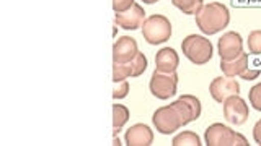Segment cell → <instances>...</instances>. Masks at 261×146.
Listing matches in <instances>:
<instances>
[{"label":"cell","mask_w":261,"mask_h":146,"mask_svg":"<svg viewBox=\"0 0 261 146\" xmlns=\"http://www.w3.org/2000/svg\"><path fill=\"white\" fill-rule=\"evenodd\" d=\"M201 117V101L196 96L183 94L175 102L159 107L153 112L152 122L157 132L162 135H171L181 127L188 125Z\"/></svg>","instance_id":"obj_1"},{"label":"cell","mask_w":261,"mask_h":146,"mask_svg":"<svg viewBox=\"0 0 261 146\" xmlns=\"http://www.w3.org/2000/svg\"><path fill=\"white\" fill-rule=\"evenodd\" d=\"M194 16H196V26L206 36L217 34V32L225 29L228 26V23H230V12L220 2H211L207 5H204Z\"/></svg>","instance_id":"obj_2"},{"label":"cell","mask_w":261,"mask_h":146,"mask_svg":"<svg viewBox=\"0 0 261 146\" xmlns=\"http://www.w3.org/2000/svg\"><path fill=\"white\" fill-rule=\"evenodd\" d=\"M181 51L186 59L194 65H204L212 59L214 47H212V43L206 36L190 34L183 39Z\"/></svg>","instance_id":"obj_3"},{"label":"cell","mask_w":261,"mask_h":146,"mask_svg":"<svg viewBox=\"0 0 261 146\" xmlns=\"http://www.w3.org/2000/svg\"><path fill=\"white\" fill-rule=\"evenodd\" d=\"M204 141L207 146H248V140L243 135L233 132L230 127L222 124H212L206 128Z\"/></svg>","instance_id":"obj_4"},{"label":"cell","mask_w":261,"mask_h":146,"mask_svg":"<svg viewBox=\"0 0 261 146\" xmlns=\"http://www.w3.org/2000/svg\"><path fill=\"white\" fill-rule=\"evenodd\" d=\"M142 36L150 46L163 44L171 38V23L165 15H152L142 24Z\"/></svg>","instance_id":"obj_5"},{"label":"cell","mask_w":261,"mask_h":146,"mask_svg":"<svg viewBox=\"0 0 261 146\" xmlns=\"http://www.w3.org/2000/svg\"><path fill=\"white\" fill-rule=\"evenodd\" d=\"M176 88H178V73H163L153 70L149 89L152 96H155L157 99L167 101L170 97H173L176 94Z\"/></svg>","instance_id":"obj_6"},{"label":"cell","mask_w":261,"mask_h":146,"mask_svg":"<svg viewBox=\"0 0 261 146\" xmlns=\"http://www.w3.org/2000/svg\"><path fill=\"white\" fill-rule=\"evenodd\" d=\"M147 70V57L142 52H137L130 62L126 63H113V81L127 80V78H136L141 77Z\"/></svg>","instance_id":"obj_7"},{"label":"cell","mask_w":261,"mask_h":146,"mask_svg":"<svg viewBox=\"0 0 261 146\" xmlns=\"http://www.w3.org/2000/svg\"><path fill=\"white\" fill-rule=\"evenodd\" d=\"M222 104H224V117L228 124L243 125L245 122L248 120V117H250L248 104L245 102V99H242L239 94L227 97Z\"/></svg>","instance_id":"obj_8"},{"label":"cell","mask_w":261,"mask_h":146,"mask_svg":"<svg viewBox=\"0 0 261 146\" xmlns=\"http://www.w3.org/2000/svg\"><path fill=\"white\" fill-rule=\"evenodd\" d=\"M217 52L220 60H233L243 52V38L235 31H228L217 43Z\"/></svg>","instance_id":"obj_9"},{"label":"cell","mask_w":261,"mask_h":146,"mask_svg":"<svg viewBox=\"0 0 261 146\" xmlns=\"http://www.w3.org/2000/svg\"><path fill=\"white\" fill-rule=\"evenodd\" d=\"M209 93L214 97V101L222 104L227 97L240 94V85L235 78L230 77H219L214 78L209 85Z\"/></svg>","instance_id":"obj_10"},{"label":"cell","mask_w":261,"mask_h":146,"mask_svg":"<svg viewBox=\"0 0 261 146\" xmlns=\"http://www.w3.org/2000/svg\"><path fill=\"white\" fill-rule=\"evenodd\" d=\"M144 21H145V10L139 4H134L126 12L114 15V23L126 31H134L137 28H141Z\"/></svg>","instance_id":"obj_11"},{"label":"cell","mask_w":261,"mask_h":146,"mask_svg":"<svg viewBox=\"0 0 261 146\" xmlns=\"http://www.w3.org/2000/svg\"><path fill=\"white\" fill-rule=\"evenodd\" d=\"M137 52H139L137 41L130 36H122L113 46V63L130 62L137 55Z\"/></svg>","instance_id":"obj_12"},{"label":"cell","mask_w":261,"mask_h":146,"mask_svg":"<svg viewBox=\"0 0 261 146\" xmlns=\"http://www.w3.org/2000/svg\"><path fill=\"white\" fill-rule=\"evenodd\" d=\"M124 141L127 146H150L153 143V132L149 125L136 124L127 128Z\"/></svg>","instance_id":"obj_13"},{"label":"cell","mask_w":261,"mask_h":146,"mask_svg":"<svg viewBox=\"0 0 261 146\" xmlns=\"http://www.w3.org/2000/svg\"><path fill=\"white\" fill-rule=\"evenodd\" d=\"M179 65V57L175 49L171 47H163L155 55V70L163 71V73H173L176 71Z\"/></svg>","instance_id":"obj_14"},{"label":"cell","mask_w":261,"mask_h":146,"mask_svg":"<svg viewBox=\"0 0 261 146\" xmlns=\"http://www.w3.org/2000/svg\"><path fill=\"white\" fill-rule=\"evenodd\" d=\"M248 68V54L247 52H242L237 59L233 60H220V70L225 77H240L242 73Z\"/></svg>","instance_id":"obj_15"},{"label":"cell","mask_w":261,"mask_h":146,"mask_svg":"<svg viewBox=\"0 0 261 146\" xmlns=\"http://www.w3.org/2000/svg\"><path fill=\"white\" fill-rule=\"evenodd\" d=\"M130 117L129 109L122 104H113V136H116Z\"/></svg>","instance_id":"obj_16"},{"label":"cell","mask_w":261,"mask_h":146,"mask_svg":"<svg viewBox=\"0 0 261 146\" xmlns=\"http://www.w3.org/2000/svg\"><path fill=\"white\" fill-rule=\"evenodd\" d=\"M171 4L185 15H196L204 7V0H171Z\"/></svg>","instance_id":"obj_17"},{"label":"cell","mask_w":261,"mask_h":146,"mask_svg":"<svg viewBox=\"0 0 261 146\" xmlns=\"http://www.w3.org/2000/svg\"><path fill=\"white\" fill-rule=\"evenodd\" d=\"M171 144L173 146H201V140L194 132H181L173 138Z\"/></svg>","instance_id":"obj_18"},{"label":"cell","mask_w":261,"mask_h":146,"mask_svg":"<svg viewBox=\"0 0 261 146\" xmlns=\"http://www.w3.org/2000/svg\"><path fill=\"white\" fill-rule=\"evenodd\" d=\"M248 51L251 54L261 55V31H251L248 34Z\"/></svg>","instance_id":"obj_19"},{"label":"cell","mask_w":261,"mask_h":146,"mask_svg":"<svg viewBox=\"0 0 261 146\" xmlns=\"http://www.w3.org/2000/svg\"><path fill=\"white\" fill-rule=\"evenodd\" d=\"M248 99H250V104L251 107L255 111H259L261 112V83L255 85L248 93Z\"/></svg>","instance_id":"obj_20"},{"label":"cell","mask_w":261,"mask_h":146,"mask_svg":"<svg viewBox=\"0 0 261 146\" xmlns=\"http://www.w3.org/2000/svg\"><path fill=\"white\" fill-rule=\"evenodd\" d=\"M129 94V83L127 80H121L114 83V89H113V97L114 99H124V97Z\"/></svg>","instance_id":"obj_21"},{"label":"cell","mask_w":261,"mask_h":146,"mask_svg":"<svg viewBox=\"0 0 261 146\" xmlns=\"http://www.w3.org/2000/svg\"><path fill=\"white\" fill-rule=\"evenodd\" d=\"M133 5H134V0H113V10H114V13L126 12Z\"/></svg>","instance_id":"obj_22"},{"label":"cell","mask_w":261,"mask_h":146,"mask_svg":"<svg viewBox=\"0 0 261 146\" xmlns=\"http://www.w3.org/2000/svg\"><path fill=\"white\" fill-rule=\"evenodd\" d=\"M253 140H255L256 144L261 146V119L255 124V127H253Z\"/></svg>","instance_id":"obj_23"},{"label":"cell","mask_w":261,"mask_h":146,"mask_svg":"<svg viewBox=\"0 0 261 146\" xmlns=\"http://www.w3.org/2000/svg\"><path fill=\"white\" fill-rule=\"evenodd\" d=\"M259 77V70H250V68H247L245 70L242 75H240V78H243V80H247V81H251V80H255V78H258Z\"/></svg>","instance_id":"obj_24"},{"label":"cell","mask_w":261,"mask_h":146,"mask_svg":"<svg viewBox=\"0 0 261 146\" xmlns=\"http://www.w3.org/2000/svg\"><path fill=\"white\" fill-rule=\"evenodd\" d=\"M113 144H114V146H119V144H121V140L118 138V135L113 138Z\"/></svg>","instance_id":"obj_25"},{"label":"cell","mask_w":261,"mask_h":146,"mask_svg":"<svg viewBox=\"0 0 261 146\" xmlns=\"http://www.w3.org/2000/svg\"><path fill=\"white\" fill-rule=\"evenodd\" d=\"M144 4H147V5H152V4H157V2H160V0H142Z\"/></svg>","instance_id":"obj_26"}]
</instances>
